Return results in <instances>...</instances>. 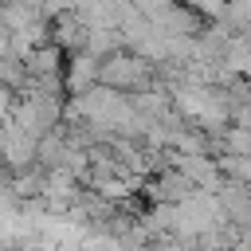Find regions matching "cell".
<instances>
[{
    "mask_svg": "<svg viewBox=\"0 0 251 251\" xmlns=\"http://www.w3.org/2000/svg\"><path fill=\"white\" fill-rule=\"evenodd\" d=\"M149 78H153V71H149V59H141V55H106V59H98V82L102 86H110V90H141V86H149Z\"/></svg>",
    "mask_w": 251,
    "mask_h": 251,
    "instance_id": "obj_1",
    "label": "cell"
},
{
    "mask_svg": "<svg viewBox=\"0 0 251 251\" xmlns=\"http://www.w3.org/2000/svg\"><path fill=\"white\" fill-rule=\"evenodd\" d=\"M94 78H98V59H94L90 51H82V47H78V55L71 59V75H67V86L78 94V90L94 86Z\"/></svg>",
    "mask_w": 251,
    "mask_h": 251,
    "instance_id": "obj_2",
    "label": "cell"
},
{
    "mask_svg": "<svg viewBox=\"0 0 251 251\" xmlns=\"http://www.w3.org/2000/svg\"><path fill=\"white\" fill-rule=\"evenodd\" d=\"M227 145H231V153H247V129L235 126V129L227 133Z\"/></svg>",
    "mask_w": 251,
    "mask_h": 251,
    "instance_id": "obj_3",
    "label": "cell"
},
{
    "mask_svg": "<svg viewBox=\"0 0 251 251\" xmlns=\"http://www.w3.org/2000/svg\"><path fill=\"white\" fill-rule=\"evenodd\" d=\"M8 110H12V86L0 82V118H8Z\"/></svg>",
    "mask_w": 251,
    "mask_h": 251,
    "instance_id": "obj_4",
    "label": "cell"
}]
</instances>
